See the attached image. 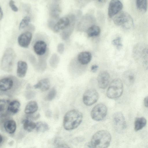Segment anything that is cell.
<instances>
[{"mask_svg":"<svg viewBox=\"0 0 148 148\" xmlns=\"http://www.w3.org/2000/svg\"><path fill=\"white\" fill-rule=\"evenodd\" d=\"M38 108L37 103L35 101H31L29 102L26 105L24 111L26 114H31L36 112Z\"/></svg>","mask_w":148,"mask_h":148,"instance_id":"cell-25","label":"cell"},{"mask_svg":"<svg viewBox=\"0 0 148 148\" xmlns=\"http://www.w3.org/2000/svg\"><path fill=\"white\" fill-rule=\"evenodd\" d=\"M9 5L11 9L15 12L18 11V9L15 4L14 1L13 0H10L9 2Z\"/></svg>","mask_w":148,"mask_h":148,"instance_id":"cell-39","label":"cell"},{"mask_svg":"<svg viewBox=\"0 0 148 148\" xmlns=\"http://www.w3.org/2000/svg\"><path fill=\"white\" fill-rule=\"evenodd\" d=\"M46 67L47 63L46 60L45 59L41 58L37 62L35 69L37 71L42 72L45 70Z\"/></svg>","mask_w":148,"mask_h":148,"instance_id":"cell-32","label":"cell"},{"mask_svg":"<svg viewBox=\"0 0 148 148\" xmlns=\"http://www.w3.org/2000/svg\"><path fill=\"white\" fill-rule=\"evenodd\" d=\"M21 85V82L15 77L3 78L0 80V91L10 95L18 90Z\"/></svg>","mask_w":148,"mask_h":148,"instance_id":"cell-3","label":"cell"},{"mask_svg":"<svg viewBox=\"0 0 148 148\" xmlns=\"http://www.w3.org/2000/svg\"><path fill=\"white\" fill-rule=\"evenodd\" d=\"M95 22L94 17L90 14L84 16L79 21L77 25V29L79 31L87 30Z\"/></svg>","mask_w":148,"mask_h":148,"instance_id":"cell-11","label":"cell"},{"mask_svg":"<svg viewBox=\"0 0 148 148\" xmlns=\"http://www.w3.org/2000/svg\"><path fill=\"white\" fill-rule=\"evenodd\" d=\"M27 68V64L26 62L22 60L18 61L17 64V76L20 78L24 77L26 75Z\"/></svg>","mask_w":148,"mask_h":148,"instance_id":"cell-20","label":"cell"},{"mask_svg":"<svg viewBox=\"0 0 148 148\" xmlns=\"http://www.w3.org/2000/svg\"><path fill=\"white\" fill-rule=\"evenodd\" d=\"M29 61L35 68L37 62L35 57L34 56L31 55L29 56Z\"/></svg>","mask_w":148,"mask_h":148,"instance_id":"cell-38","label":"cell"},{"mask_svg":"<svg viewBox=\"0 0 148 148\" xmlns=\"http://www.w3.org/2000/svg\"><path fill=\"white\" fill-rule=\"evenodd\" d=\"M133 53L134 57L142 61L143 66L148 68V44L138 43L134 47Z\"/></svg>","mask_w":148,"mask_h":148,"instance_id":"cell-5","label":"cell"},{"mask_svg":"<svg viewBox=\"0 0 148 148\" xmlns=\"http://www.w3.org/2000/svg\"><path fill=\"white\" fill-rule=\"evenodd\" d=\"M58 52L60 54L63 53L64 51V45L63 43H60L58 45L57 47Z\"/></svg>","mask_w":148,"mask_h":148,"instance_id":"cell-40","label":"cell"},{"mask_svg":"<svg viewBox=\"0 0 148 148\" xmlns=\"http://www.w3.org/2000/svg\"><path fill=\"white\" fill-rule=\"evenodd\" d=\"M3 11L1 7H0V20H1V19L3 18Z\"/></svg>","mask_w":148,"mask_h":148,"instance_id":"cell-45","label":"cell"},{"mask_svg":"<svg viewBox=\"0 0 148 148\" xmlns=\"http://www.w3.org/2000/svg\"><path fill=\"white\" fill-rule=\"evenodd\" d=\"M107 112L106 106L102 103H99L92 109L90 113L92 118L95 121L103 120L106 117Z\"/></svg>","mask_w":148,"mask_h":148,"instance_id":"cell-8","label":"cell"},{"mask_svg":"<svg viewBox=\"0 0 148 148\" xmlns=\"http://www.w3.org/2000/svg\"><path fill=\"white\" fill-rule=\"evenodd\" d=\"M32 38V33L29 31L25 32L21 34L18 37V43L21 47L27 48L29 46Z\"/></svg>","mask_w":148,"mask_h":148,"instance_id":"cell-16","label":"cell"},{"mask_svg":"<svg viewBox=\"0 0 148 148\" xmlns=\"http://www.w3.org/2000/svg\"><path fill=\"white\" fill-rule=\"evenodd\" d=\"M57 91L54 88H52L49 92L45 98V100L50 101L53 100L56 97Z\"/></svg>","mask_w":148,"mask_h":148,"instance_id":"cell-34","label":"cell"},{"mask_svg":"<svg viewBox=\"0 0 148 148\" xmlns=\"http://www.w3.org/2000/svg\"><path fill=\"white\" fill-rule=\"evenodd\" d=\"M112 121L114 128L117 132H122L126 128V122L121 112H115L112 116Z\"/></svg>","mask_w":148,"mask_h":148,"instance_id":"cell-9","label":"cell"},{"mask_svg":"<svg viewBox=\"0 0 148 148\" xmlns=\"http://www.w3.org/2000/svg\"><path fill=\"white\" fill-rule=\"evenodd\" d=\"M10 102L9 100L1 99L0 101V112L1 117H8L9 115L7 112V109Z\"/></svg>","mask_w":148,"mask_h":148,"instance_id":"cell-26","label":"cell"},{"mask_svg":"<svg viewBox=\"0 0 148 148\" xmlns=\"http://www.w3.org/2000/svg\"><path fill=\"white\" fill-rule=\"evenodd\" d=\"M21 104L20 102L17 100H14L10 102L7 109V112L9 115L14 114L19 111Z\"/></svg>","mask_w":148,"mask_h":148,"instance_id":"cell-22","label":"cell"},{"mask_svg":"<svg viewBox=\"0 0 148 148\" xmlns=\"http://www.w3.org/2000/svg\"><path fill=\"white\" fill-rule=\"evenodd\" d=\"M16 56L15 52L11 47L7 48L2 56L1 62V68L3 70L7 72L12 69Z\"/></svg>","mask_w":148,"mask_h":148,"instance_id":"cell-4","label":"cell"},{"mask_svg":"<svg viewBox=\"0 0 148 148\" xmlns=\"http://www.w3.org/2000/svg\"><path fill=\"white\" fill-rule=\"evenodd\" d=\"M51 114V111L49 110H48L45 113V115L46 116L48 117H50Z\"/></svg>","mask_w":148,"mask_h":148,"instance_id":"cell-44","label":"cell"},{"mask_svg":"<svg viewBox=\"0 0 148 148\" xmlns=\"http://www.w3.org/2000/svg\"><path fill=\"white\" fill-rule=\"evenodd\" d=\"M70 20V23L68 26L64 29L61 34V36L64 40L68 39L72 33L75 26V16L71 14L68 16Z\"/></svg>","mask_w":148,"mask_h":148,"instance_id":"cell-13","label":"cell"},{"mask_svg":"<svg viewBox=\"0 0 148 148\" xmlns=\"http://www.w3.org/2000/svg\"><path fill=\"white\" fill-rule=\"evenodd\" d=\"M99 98V94L97 90L90 88L86 90L83 96V101L87 106H90L95 103Z\"/></svg>","mask_w":148,"mask_h":148,"instance_id":"cell-10","label":"cell"},{"mask_svg":"<svg viewBox=\"0 0 148 148\" xmlns=\"http://www.w3.org/2000/svg\"><path fill=\"white\" fill-rule=\"evenodd\" d=\"M112 44L114 46H116L118 49H120L122 47L123 45L121 43V38L119 37L112 41Z\"/></svg>","mask_w":148,"mask_h":148,"instance_id":"cell-36","label":"cell"},{"mask_svg":"<svg viewBox=\"0 0 148 148\" xmlns=\"http://www.w3.org/2000/svg\"><path fill=\"white\" fill-rule=\"evenodd\" d=\"M110 75L107 71H102L99 74L97 77L98 86L101 89L106 88L108 86L110 81Z\"/></svg>","mask_w":148,"mask_h":148,"instance_id":"cell-14","label":"cell"},{"mask_svg":"<svg viewBox=\"0 0 148 148\" xmlns=\"http://www.w3.org/2000/svg\"><path fill=\"white\" fill-rule=\"evenodd\" d=\"M98 68V65L96 64L93 65L91 66V70L92 72L95 73L97 71Z\"/></svg>","mask_w":148,"mask_h":148,"instance_id":"cell-42","label":"cell"},{"mask_svg":"<svg viewBox=\"0 0 148 148\" xmlns=\"http://www.w3.org/2000/svg\"><path fill=\"white\" fill-rule=\"evenodd\" d=\"M61 12L60 4L58 1H54L50 4L49 12L50 16L54 19L57 18Z\"/></svg>","mask_w":148,"mask_h":148,"instance_id":"cell-15","label":"cell"},{"mask_svg":"<svg viewBox=\"0 0 148 148\" xmlns=\"http://www.w3.org/2000/svg\"><path fill=\"white\" fill-rule=\"evenodd\" d=\"M50 86L49 80L47 78H45L40 80L37 83L33 86L35 89H39L42 91L47 90Z\"/></svg>","mask_w":148,"mask_h":148,"instance_id":"cell-23","label":"cell"},{"mask_svg":"<svg viewBox=\"0 0 148 148\" xmlns=\"http://www.w3.org/2000/svg\"><path fill=\"white\" fill-rule=\"evenodd\" d=\"M60 61L59 56L56 53H54L51 57L49 60L50 66L53 68H56L58 65Z\"/></svg>","mask_w":148,"mask_h":148,"instance_id":"cell-31","label":"cell"},{"mask_svg":"<svg viewBox=\"0 0 148 148\" xmlns=\"http://www.w3.org/2000/svg\"><path fill=\"white\" fill-rule=\"evenodd\" d=\"M144 103L145 106L148 108V96L146 97L144 100Z\"/></svg>","mask_w":148,"mask_h":148,"instance_id":"cell-43","label":"cell"},{"mask_svg":"<svg viewBox=\"0 0 148 148\" xmlns=\"http://www.w3.org/2000/svg\"><path fill=\"white\" fill-rule=\"evenodd\" d=\"M83 119L82 113L77 110L73 109L67 112L63 119V126L67 130H74L81 123Z\"/></svg>","mask_w":148,"mask_h":148,"instance_id":"cell-2","label":"cell"},{"mask_svg":"<svg viewBox=\"0 0 148 148\" xmlns=\"http://www.w3.org/2000/svg\"><path fill=\"white\" fill-rule=\"evenodd\" d=\"M122 78L125 83L128 86L133 84L135 79L134 73L131 71H125L123 75Z\"/></svg>","mask_w":148,"mask_h":148,"instance_id":"cell-21","label":"cell"},{"mask_svg":"<svg viewBox=\"0 0 148 148\" xmlns=\"http://www.w3.org/2000/svg\"><path fill=\"white\" fill-rule=\"evenodd\" d=\"M36 94L34 90H28L25 92V97L27 99H31L35 97Z\"/></svg>","mask_w":148,"mask_h":148,"instance_id":"cell-37","label":"cell"},{"mask_svg":"<svg viewBox=\"0 0 148 148\" xmlns=\"http://www.w3.org/2000/svg\"><path fill=\"white\" fill-rule=\"evenodd\" d=\"M136 5L137 9L142 13H145L147 9V2L146 0L136 1Z\"/></svg>","mask_w":148,"mask_h":148,"instance_id":"cell-30","label":"cell"},{"mask_svg":"<svg viewBox=\"0 0 148 148\" xmlns=\"http://www.w3.org/2000/svg\"><path fill=\"white\" fill-rule=\"evenodd\" d=\"M36 124V128L38 132H44L47 131L49 129L48 125L44 122L40 121Z\"/></svg>","mask_w":148,"mask_h":148,"instance_id":"cell-33","label":"cell"},{"mask_svg":"<svg viewBox=\"0 0 148 148\" xmlns=\"http://www.w3.org/2000/svg\"><path fill=\"white\" fill-rule=\"evenodd\" d=\"M31 19L29 17L26 16L21 21L19 26V29H22L26 27L30 22Z\"/></svg>","mask_w":148,"mask_h":148,"instance_id":"cell-35","label":"cell"},{"mask_svg":"<svg viewBox=\"0 0 148 148\" xmlns=\"http://www.w3.org/2000/svg\"><path fill=\"white\" fill-rule=\"evenodd\" d=\"M123 5L121 1L118 0H111L108 8V15L110 18L118 14L122 10Z\"/></svg>","mask_w":148,"mask_h":148,"instance_id":"cell-12","label":"cell"},{"mask_svg":"<svg viewBox=\"0 0 148 148\" xmlns=\"http://www.w3.org/2000/svg\"><path fill=\"white\" fill-rule=\"evenodd\" d=\"M3 126L5 131L9 134L13 133L16 130V123L12 120L8 119L5 121Z\"/></svg>","mask_w":148,"mask_h":148,"instance_id":"cell-24","label":"cell"},{"mask_svg":"<svg viewBox=\"0 0 148 148\" xmlns=\"http://www.w3.org/2000/svg\"><path fill=\"white\" fill-rule=\"evenodd\" d=\"M147 120L144 117H137L134 121V129L135 131L141 130L146 125Z\"/></svg>","mask_w":148,"mask_h":148,"instance_id":"cell-27","label":"cell"},{"mask_svg":"<svg viewBox=\"0 0 148 148\" xmlns=\"http://www.w3.org/2000/svg\"><path fill=\"white\" fill-rule=\"evenodd\" d=\"M123 85L122 81L119 79H114L111 82L106 92L107 97L110 99L119 97L122 95Z\"/></svg>","mask_w":148,"mask_h":148,"instance_id":"cell-7","label":"cell"},{"mask_svg":"<svg viewBox=\"0 0 148 148\" xmlns=\"http://www.w3.org/2000/svg\"><path fill=\"white\" fill-rule=\"evenodd\" d=\"M47 49L46 43L42 40H39L36 41L33 46L34 52L37 55L42 56L46 52Z\"/></svg>","mask_w":148,"mask_h":148,"instance_id":"cell-18","label":"cell"},{"mask_svg":"<svg viewBox=\"0 0 148 148\" xmlns=\"http://www.w3.org/2000/svg\"><path fill=\"white\" fill-rule=\"evenodd\" d=\"M113 21L114 24L118 26H121L126 29H130L134 26L132 18L130 14L125 11H121L116 14Z\"/></svg>","mask_w":148,"mask_h":148,"instance_id":"cell-6","label":"cell"},{"mask_svg":"<svg viewBox=\"0 0 148 148\" xmlns=\"http://www.w3.org/2000/svg\"><path fill=\"white\" fill-rule=\"evenodd\" d=\"M91 58L92 55L88 51H83L78 55L77 60L80 64L85 65L89 63Z\"/></svg>","mask_w":148,"mask_h":148,"instance_id":"cell-19","label":"cell"},{"mask_svg":"<svg viewBox=\"0 0 148 148\" xmlns=\"http://www.w3.org/2000/svg\"><path fill=\"white\" fill-rule=\"evenodd\" d=\"M70 23V20L68 16L62 17L55 24L53 30L55 32H58L64 30L68 26Z\"/></svg>","mask_w":148,"mask_h":148,"instance_id":"cell-17","label":"cell"},{"mask_svg":"<svg viewBox=\"0 0 148 148\" xmlns=\"http://www.w3.org/2000/svg\"><path fill=\"white\" fill-rule=\"evenodd\" d=\"M111 140V136L108 131L102 130L95 133L88 146L90 148H107Z\"/></svg>","mask_w":148,"mask_h":148,"instance_id":"cell-1","label":"cell"},{"mask_svg":"<svg viewBox=\"0 0 148 148\" xmlns=\"http://www.w3.org/2000/svg\"><path fill=\"white\" fill-rule=\"evenodd\" d=\"M24 129L28 132H31L36 128V124L31 120L26 118L23 121Z\"/></svg>","mask_w":148,"mask_h":148,"instance_id":"cell-28","label":"cell"},{"mask_svg":"<svg viewBox=\"0 0 148 148\" xmlns=\"http://www.w3.org/2000/svg\"><path fill=\"white\" fill-rule=\"evenodd\" d=\"M100 27L95 25L90 27L87 30V35L90 37L98 36L100 34Z\"/></svg>","mask_w":148,"mask_h":148,"instance_id":"cell-29","label":"cell"},{"mask_svg":"<svg viewBox=\"0 0 148 148\" xmlns=\"http://www.w3.org/2000/svg\"><path fill=\"white\" fill-rule=\"evenodd\" d=\"M55 148H70V147L65 143H61L58 144Z\"/></svg>","mask_w":148,"mask_h":148,"instance_id":"cell-41","label":"cell"}]
</instances>
